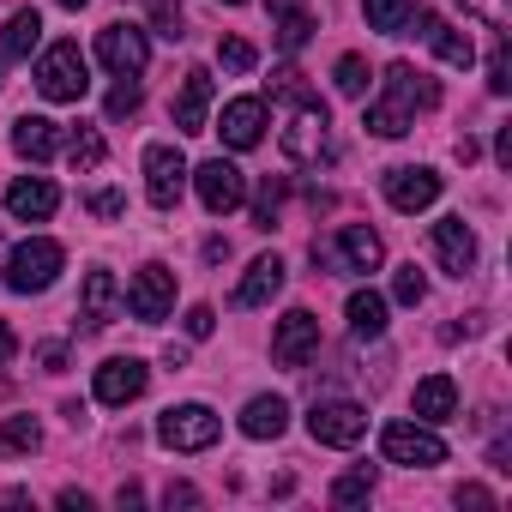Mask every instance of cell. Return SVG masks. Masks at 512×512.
<instances>
[{
  "mask_svg": "<svg viewBox=\"0 0 512 512\" xmlns=\"http://www.w3.org/2000/svg\"><path fill=\"white\" fill-rule=\"evenodd\" d=\"M97 61H103L115 79H139L145 61H151V31H145V25H103V31H97Z\"/></svg>",
  "mask_w": 512,
  "mask_h": 512,
  "instance_id": "ba28073f",
  "label": "cell"
},
{
  "mask_svg": "<svg viewBox=\"0 0 512 512\" xmlns=\"http://www.w3.org/2000/svg\"><path fill=\"white\" fill-rule=\"evenodd\" d=\"M181 193H187V157H181L175 145H151V151H145V199H151L157 211H175Z\"/></svg>",
  "mask_w": 512,
  "mask_h": 512,
  "instance_id": "7c38bea8",
  "label": "cell"
},
{
  "mask_svg": "<svg viewBox=\"0 0 512 512\" xmlns=\"http://www.w3.org/2000/svg\"><path fill=\"white\" fill-rule=\"evenodd\" d=\"M13 356H19V338H13V326H7V320H0V374L13 368Z\"/></svg>",
  "mask_w": 512,
  "mask_h": 512,
  "instance_id": "f6af8a7d",
  "label": "cell"
},
{
  "mask_svg": "<svg viewBox=\"0 0 512 512\" xmlns=\"http://www.w3.org/2000/svg\"><path fill=\"white\" fill-rule=\"evenodd\" d=\"M0 446H7V452H37L43 446L37 416H7V422H0Z\"/></svg>",
  "mask_w": 512,
  "mask_h": 512,
  "instance_id": "4dcf8cb0",
  "label": "cell"
},
{
  "mask_svg": "<svg viewBox=\"0 0 512 512\" xmlns=\"http://www.w3.org/2000/svg\"><path fill=\"white\" fill-rule=\"evenodd\" d=\"M434 260H440V272H452V278L476 272V235H470L464 217H440V223H434Z\"/></svg>",
  "mask_w": 512,
  "mask_h": 512,
  "instance_id": "ac0fdd59",
  "label": "cell"
},
{
  "mask_svg": "<svg viewBox=\"0 0 512 512\" xmlns=\"http://www.w3.org/2000/svg\"><path fill=\"white\" fill-rule=\"evenodd\" d=\"M278 211H284V181H266L260 193H253V229H278Z\"/></svg>",
  "mask_w": 512,
  "mask_h": 512,
  "instance_id": "1f68e13d",
  "label": "cell"
},
{
  "mask_svg": "<svg viewBox=\"0 0 512 512\" xmlns=\"http://www.w3.org/2000/svg\"><path fill=\"white\" fill-rule=\"evenodd\" d=\"M332 85H338L344 97H368V61H362V55H344V61L332 67Z\"/></svg>",
  "mask_w": 512,
  "mask_h": 512,
  "instance_id": "836d02e7",
  "label": "cell"
},
{
  "mask_svg": "<svg viewBox=\"0 0 512 512\" xmlns=\"http://www.w3.org/2000/svg\"><path fill=\"white\" fill-rule=\"evenodd\" d=\"M121 211H127V199H121L115 187H97V193H91V217H121Z\"/></svg>",
  "mask_w": 512,
  "mask_h": 512,
  "instance_id": "60d3db41",
  "label": "cell"
},
{
  "mask_svg": "<svg viewBox=\"0 0 512 512\" xmlns=\"http://www.w3.org/2000/svg\"><path fill=\"white\" fill-rule=\"evenodd\" d=\"M410 25H416V37H422V43H428V49H434L446 67H470V61H476V43H470L464 31H452V25H446L434 7H422V13L410 7Z\"/></svg>",
  "mask_w": 512,
  "mask_h": 512,
  "instance_id": "e0dca14e",
  "label": "cell"
},
{
  "mask_svg": "<svg viewBox=\"0 0 512 512\" xmlns=\"http://www.w3.org/2000/svg\"><path fill=\"white\" fill-rule=\"evenodd\" d=\"M37 91L49 103H79L91 91V67L79 55V43H49L43 61H37Z\"/></svg>",
  "mask_w": 512,
  "mask_h": 512,
  "instance_id": "5b68a950",
  "label": "cell"
},
{
  "mask_svg": "<svg viewBox=\"0 0 512 512\" xmlns=\"http://www.w3.org/2000/svg\"><path fill=\"white\" fill-rule=\"evenodd\" d=\"M434 103H440V85L428 73H416L410 61H392L380 79V97L362 109V127L380 139H404L416 127V109H434Z\"/></svg>",
  "mask_w": 512,
  "mask_h": 512,
  "instance_id": "6da1fadb",
  "label": "cell"
},
{
  "mask_svg": "<svg viewBox=\"0 0 512 512\" xmlns=\"http://www.w3.org/2000/svg\"><path fill=\"white\" fill-rule=\"evenodd\" d=\"M151 7V31L157 37H169V43H181L187 31H181V0H145Z\"/></svg>",
  "mask_w": 512,
  "mask_h": 512,
  "instance_id": "d590c367",
  "label": "cell"
},
{
  "mask_svg": "<svg viewBox=\"0 0 512 512\" xmlns=\"http://www.w3.org/2000/svg\"><path fill=\"white\" fill-rule=\"evenodd\" d=\"M61 145H67V163H73L79 175L103 169V157H109V145H103V133H97V127H73V133H67Z\"/></svg>",
  "mask_w": 512,
  "mask_h": 512,
  "instance_id": "f1b7e54d",
  "label": "cell"
},
{
  "mask_svg": "<svg viewBox=\"0 0 512 512\" xmlns=\"http://www.w3.org/2000/svg\"><path fill=\"white\" fill-rule=\"evenodd\" d=\"M410 410H416V422H452L458 416V386H452V374H428V380H416V398H410Z\"/></svg>",
  "mask_w": 512,
  "mask_h": 512,
  "instance_id": "603a6c76",
  "label": "cell"
},
{
  "mask_svg": "<svg viewBox=\"0 0 512 512\" xmlns=\"http://www.w3.org/2000/svg\"><path fill=\"white\" fill-rule=\"evenodd\" d=\"M314 350H320V320H314L308 308H290V314L278 320V332H272V362H278V368H308Z\"/></svg>",
  "mask_w": 512,
  "mask_h": 512,
  "instance_id": "4fadbf2b",
  "label": "cell"
},
{
  "mask_svg": "<svg viewBox=\"0 0 512 512\" xmlns=\"http://www.w3.org/2000/svg\"><path fill=\"white\" fill-rule=\"evenodd\" d=\"M458 506H494V494L482 488V482H458V494H452Z\"/></svg>",
  "mask_w": 512,
  "mask_h": 512,
  "instance_id": "ee69618b",
  "label": "cell"
},
{
  "mask_svg": "<svg viewBox=\"0 0 512 512\" xmlns=\"http://www.w3.org/2000/svg\"><path fill=\"white\" fill-rule=\"evenodd\" d=\"M211 332H217V314H211L205 302H199V308H187V338H211Z\"/></svg>",
  "mask_w": 512,
  "mask_h": 512,
  "instance_id": "b9f144b4",
  "label": "cell"
},
{
  "mask_svg": "<svg viewBox=\"0 0 512 512\" xmlns=\"http://www.w3.org/2000/svg\"><path fill=\"white\" fill-rule=\"evenodd\" d=\"M362 13H368V31H386V37L410 31V0H362Z\"/></svg>",
  "mask_w": 512,
  "mask_h": 512,
  "instance_id": "f546056e",
  "label": "cell"
},
{
  "mask_svg": "<svg viewBox=\"0 0 512 512\" xmlns=\"http://www.w3.org/2000/svg\"><path fill=\"white\" fill-rule=\"evenodd\" d=\"M284 428H290V404H284L278 392H260V398L241 410V434H247V440H278Z\"/></svg>",
  "mask_w": 512,
  "mask_h": 512,
  "instance_id": "d4e9b609",
  "label": "cell"
},
{
  "mask_svg": "<svg viewBox=\"0 0 512 512\" xmlns=\"http://www.w3.org/2000/svg\"><path fill=\"white\" fill-rule=\"evenodd\" d=\"M476 157H482V145H476V139L464 133V139H458V163H476Z\"/></svg>",
  "mask_w": 512,
  "mask_h": 512,
  "instance_id": "f907efd6",
  "label": "cell"
},
{
  "mask_svg": "<svg viewBox=\"0 0 512 512\" xmlns=\"http://www.w3.org/2000/svg\"><path fill=\"white\" fill-rule=\"evenodd\" d=\"M464 7H470L476 19H488L494 31H506V19H512V0H464Z\"/></svg>",
  "mask_w": 512,
  "mask_h": 512,
  "instance_id": "ab89813d",
  "label": "cell"
},
{
  "mask_svg": "<svg viewBox=\"0 0 512 512\" xmlns=\"http://www.w3.org/2000/svg\"><path fill=\"white\" fill-rule=\"evenodd\" d=\"M266 13H272L278 49H284V55H302V49H308V37H314V13L302 7V0H266Z\"/></svg>",
  "mask_w": 512,
  "mask_h": 512,
  "instance_id": "cb8c5ba5",
  "label": "cell"
},
{
  "mask_svg": "<svg viewBox=\"0 0 512 512\" xmlns=\"http://www.w3.org/2000/svg\"><path fill=\"white\" fill-rule=\"evenodd\" d=\"M115 314H121L115 272H91L85 290H79V332H103V326H115Z\"/></svg>",
  "mask_w": 512,
  "mask_h": 512,
  "instance_id": "d6986e66",
  "label": "cell"
},
{
  "mask_svg": "<svg viewBox=\"0 0 512 512\" xmlns=\"http://www.w3.org/2000/svg\"><path fill=\"white\" fill-rule=\"evenodd\" d=\"M428 296V278L416 272V266H398V278H392V302H404V308H416Z\"/></svg>",
  "mask_w": 512,
  "mask_h": 512,
  "instance_id": "8d00e7d4",
  "label": "cell"
},
{
  "mask_svg": "<svg viewBox=\"0 0 512 512\" xmlns=\"http://www.w3.org/2000/svg\"><path fill=\"white\" fill-rule=\"evenodd\" d=\"M386 199H392V211H428L440 199V175L428 163H398V169H386Z\"/></svg>",
  "mask_w": 512,
  "mask_h": 512,
  "instance_id": "9a60e30c",
  "label": "cell"
},
{
  "mask_svg": "<svg viewBox=\"0 0 512 512\" xmlns=\"http://www.w3.org/2000/svg\"><path fill=\"white\" fill-rule=\"evenodd\" d=\"M121 308L133 314V320H145V326H157V320H169V308H175V272L169 266H139L133 272V284H127V296H121Z\"/></svg>",
  "mask_w": 512,
  "mask_h": 512,
  "instance_id": "9c48e42d",
  "label": "cell"
},
{
  "mask_svg": "<svg viewBox=\"0 0 512 512\" xmlns=\"http://www.w3.org/2000/svg\"><path fill=\"white\" fill-rule=\"evenodd\" d=\"M217 434H223V416L211 404H169L157 416V440L169 452H205V446H217Z\"/></svg>",
  "mask_w": 512,
  "mask_h": 512,
  "instance_id": "8992f818",
  "label": "cell"
},
{
  "mask_svg": "<svg viewBox=\"0 0 512 512\" xmlns=\"http://www.w3.org/2000/svg\"><path fill=\"white\" fill-rule=\"evenodd\" d=\"M308 434H314L320 446H356V440L368 434V410L350 404V398H320V404L308 410Z\"/></svg>",
  "mask_w": 512,
  "mask_h": 512,
  "instance_id": "8fae6325",
  "label": "cell"
},
{
  "mask_svg": "<svg viewBox=\"0 0 512 512\" xmlns=\"http://www.w3.org/2000/svg\"><path fill=\"white\" fill-rule=\"evenodd\" d=\"M380 452H386V464H410V470L446 464V440L428 422H386L380 428Z\"/></svg>",
  "mask_w": 512,
  "mask_h": 512,
  "instance_id": "52a82bcc",
  "label": "cell"
},
{
  "mask_svg": "<svg viewBox=\"0 0 512 512\" xmlns=\"http://www.w3.org/2000/svg\"><path fill=\"white\" fill-rule=\"evenodd\" d=\"M217 67H223V73H253V67H260V55H253L247 37H223V43H217Z\"/></svg>",
  "mask_w": 512,
  "mask_h": 512,
  "instance_id": "d6a6232c",
  "label": "cell"
},
{
  "mask_svg": "<svg viewBox=\"0 0 512 512\" xmlns=\"http://www.w3.org/2000/svg\"><path fill=\"white\" fill-rule=\"evenodd\" d=\"M145 386H151V368L139 362V356H109L103 368H97V404H109V410H127L133 398H145Z\"/></svg>",
  "mask_w": 512,
  "mask_h": 512,
  "instance_id": "5bb4252c",
  "label": "cell"
},
{
  "mask_svg": "<svg viewBox=\"0 0 512 512\" xmlns=\"http://www.w3.org/2000/svg\"><path fill=\"white\" fill-rule=\"evenodd\" d=\"M211 97H217V79H211L205 67H193V73L181 79V97H175V127H181V133H205Z\"/></svg>",
  "mask_w": 512,
  "mask_h": 512,
  "instance_id": "44dd1931",
  "label": "cell"
},
{
  "mask_svg": "<svg viewBox=\"0 0 512 512\" xmlns=\"http://www.w3.org/2000/svg\"><path fill=\"white\" fill-rule=\"evenodd\" d=\"M278 145H284L290 163H332V115H326V103L314 91L290 103V121H284Z\"/></svg>",
  "mask_w": 512,
  "mask_h": 512,
  "instance_id": "7a4b0ae2",
  "label": "cell"
},
{
  "mask_svg": "<svg viewBox=\"0 0 512 512\" xmlns=\"http://www.w3.org/2000/svg\"><path fill=\"white\" fill-rule=\"evenodd\" d=\"M61 266H67V247L49 241V235H31L7 253V290L13 296H43L61 278Z\"/></svg>",
  "mask_w": 512,
  "mask_h": 512,
  "instance_id": "277c9868",
  "label": "cell"
},
{
  "mask_svg": "<svg viewBox=\"0 0 512 512\" xmlns=\"http://www.w3.org/2000/svg\"><path fill=\"white\" fill-rule=\"evenodd\" d=\"M55 205H61V187H55L49 175H19V181L7 187V211H13L19 223H43V217H55Z\"/></svg>",
  "mask_w": 512,
  "mask_h": 512,
  "instance_id": "ffe728a7",
  "label": "cell"
},
{
  "mask_svg": "<svg viewBox=\"0 0 512 512\" xmlns=\"http://www.w3.org/2000/svg\"><path fill=\"white\" fill-rule=\"evenodd\" d=\"M187 175H193L199 205H205L211 217H229V211H241V205H247V175H241L235 163L211 157V163H199V169H187Z\"/></svg>",
  "mask_w": 512,
  "mask_h": 512,
  "instance_id": "30bf717a",
  "label": "cell"
},
{
  "mask_svg": "<svg viewBox=\"0 0 512 512\" xmlns=\"http://www.w3.org/2000/svg\"><path fill=\"white\" fill-rule=\"evenodd\" d=\"M368 494H374V470H368V464H362V470H350V476H338V482H332V500H338V506H362V500H368Z\"/></svg>",
  "mask_w": 512,
  "mask_h": 512,
  "instance_id": "e575fe53",
  "label": "cell"
},
{
  "mask_svg": "<svg viewBox=\"0 0 512 512\" xmlns=\"http://www.w3.org/2000/svg\"><path fill=\"white\" fill-rule=\"evenodd\" d=\"M37 43H43V19H37V7H19L7 19V37H0V73H7L13 61H25Z\"/></svg>",
  "mask_w": 512,
  "mask_h": 512,
  "instance_id": "4316f807",
  "label": "cell"
},
{
  "mask_svg": "<svg viewBox=\"0 0 512 512\" xmlns=\"http://www.w3.org/2000/svg\"><path fill=\"white\" fill-rule=\"evenodd\" d=\"M344 314H350V332H356V338H380V332H386V296H380V290H356Z\"/></svg>",
  "mask_w": 512,
  "mask_h": 512,
  "instance_id": "83f0119b",
  "label": "cell"
},
{
  "mask_svg": "<svg viewBox=\"0 0 512 512\" xmlns=\"http://www.w3.org/2000/svg\"><path fill=\"white\" fill-rule=\"evenodd\" d=\"M488 91L494 97H506L512 91V55H506V37L494 43V55H488Z\"/></svg>",
  "mask_w": 512,
  "mask_h": 512,
  "instance_id": "74e56055",
  "label": "cell"
},
{
  "mask_svg": "<svg viewBox=\"0 0 512 512\" xmlns=\"http://www.w3.org/2000/svg\"><path fill=\"white\" fill-rule=\"evenodd\" d=\"M145 103V91H139V79H121L115 91H109V121H121V115H133Z\"/></svg>",
  "mask_w": 512,
  "mask_h": 512,
  "instance_id": "f35d334b",
  "label": "cell"
},
{
  "mask_svg": "<svg viewBox=\"0 0 512 512\" xmlns=\"http://www.w3.org/2000/svg\"><path fill=\"white\" fill-rule=\"evenodd\" d=\"M223 7H241V0H223Z\"/></svg>",
  "mask_w": 512,
  "mask_h": 512,
  "instance_id": "f5cc1de1",
  "label": "cell"
},
{
  "mask_svg": "<svg viewBox=\"0 0 512 512\" xmlns=\"http://www.w3.org/2000/svg\"><path fill=\"white\" fill-rule=\"evenodd\" d=\"M278 290H284V260L278 253H260V260L247 266V278L235 284V308H266Z\"/></svg>",
  "mask_w": 512,
  "mask_h": 512,
  "instance_id": "7402d4cb",
  "label": "cell"
},
{
  "mask_svg": "<svg viewBox=\"0 0 512 512\" xmlns=\"http://www.w3.org/2000/svg\"><path fill=\"white\" fill-rule=\"evenodd\" d=\"M115 506H145V488H139V482H121V488H115Z\"/></svg>",
  "mask_w": 512,
  "mask_h": 512,
  "instance_id": "bcb514c9",
  "label": "cell"
},
{
  "mask_svg": "<svg viewBox=\"0 0 512 512\" xmlns=\"http://www.w3.org/2000/svg\"><path fill=\"white\" fill-rule=\"evenodd\" d=\"M55 7H67V13H79V7H91V0H55Z\"/></svg>",
  "mask_w": 512,
  "mask_h": 512,
  "instance_id": "816d5d0a",
  "label": "cell"
},
{
  "mask_svg": "<svg viewBox=\"0 0 512 512\" xmlns=\"http://www.w3.org/2000/svg\"><path fill=\"white\" fill-rule=\"evenodd\" d=\"M266 97H235V103H223V121H217V133H223V145L229 151H253L266 139Z\"/></svg>",
  "mask_w": 512,
  "mask_h": 512,
  "instance_id": "2e32d148",
  "label": "cell"
},
{
  "mask_svg": "<svg viewBox=\"0 0 512 512\" xmlns=\"http://www.w3.org/2000/svg\"><path fill=\"white\" fill-rule=\"evenodd\" d=\"M163 506H169V512H175V506H199V488H193V482H169V488H163Z\"/></svg>",
  "mask_w": 512,
  "mask_h": 512,
  "instance_id": "7bdbcfd3",
  "label": "cell"
},
{
  "mask_svg": "<svg viewBox=\"0 0 512 512\" xmlns=\"http://www.w3.org/2000/svg\"><path fill=\"white\" fill-rule=\"evenodd\" d=\"M494 157L512 169V127H500V133H494Z\"/></svg>",
  "mask_w": 512,
  "mask_h": 512,
  "instance_id": "7dc6e473",
  "label": "cell"
},
{
  "mask_svg": "<svg viewBox=\"0 0 512 512\" xmlns=\"http://www.w3.org/2000/svg\"><path fill=\"white\" fill-rule=\"evenodd\" d=\"M314 266H326V272H356V278H368V272H380V260H386V241L368 229V223H344L332 241H320L314 235Z\"/></svg>",
  "mask_w": 512,
  "mask_h": 512,
  "instance_id": "3957f363",
  "label": "cell"
},
{
  "mask_svg": "<svg viewBox=\"0 0 512 512\" xmlns=\"http://www.w3.org/2000/svg\"><path fill=\"white\" fill-rule=\"evenodd\" d=\"M61 506H67V512H91V494H79V488H67V494H61Z\"/></svg>",
  "mask_w": 512,
  "mask_h": 512,
  "instance_id": "681fc988",
  "label": "cell"
},
{
  "mask_svg": "<svg viewBox=\"0 0 512 512\" xmlns=\"http://www.w3.org/2000/svg\"><path fill=\"white\" fill-rule=\"evenodd\" d=\"M13 151H19L25 163H49V157L61 151V127H55L49 115H25V121L13 127Z\"/></svg>",
  "mask_w": 512,
  "mask_h": 512,
  "instance_id": "484cf974",
  "label": "cell"
},
{
  "mask_svg": "<svg viewBox=\"0 0 512 512\" xmlns=\"http://www.w3.org/2000/svg\"><path fill=\"white\" fill-rule=\"evenodd\" d=\"M43 368L61 374V368H67V350H61V344H43Z\"/></svg>",
  "mask_w": 512,
  "mask_h": 512,
  "instance_id": "c3c4849f",
  "label": "cell"
}]
</instances>
